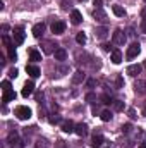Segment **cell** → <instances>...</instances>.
<instances>
[{"instance_id": "277c9868", "label": "cell", "mask_w": 146, "mask_h": 148, "mask_svg": "<svg viewBox=\"0 0 146 148\" xmlns=\"http://www.w3.org/2000/svg\"><path fill=\"white\" fill-rule=\"evenodd\" d=\"M112 40H113L115 45H124V43H126V35H124V31H122V29H115Z\"/></svg>"}, {"instance_id": "7bdbcfd3", "label": "cell", "mask_w": 146, "mask_h": 148, "mask_svg": "<svg viewBox=\"0 0 146 148\" xmlns=\"http://www.w3.org/2000/svg\"><path fill=\"white\" fill-rule=\"evenodd\" d=\"M141 16H143V19H146V7L143 9V12H141Z\"/></svg>"}, {"instance_id": "4dcf8cb0", "label": "cell", "mask_w": 146, "mask_h": 148, "mask_svg": "<svg viewBox=\"0 0 146 148\" xmlns=\"http://www.w3.org/2000/svg\"><path fill=\"white\" fill-rule=\"evenodd\" d=\"M95 100H96V95H95V93H88V95H86V102H89V103H93Z\"/></svg>"}, {"instance_id": "52a82bcc", "label": "cell", "mask_w": 146, "mask_h": 148, "mask_svg": "<svg viewBox=\"0 0 146 148\" xmlns=\"http://www.w3.org/2000/svg\"><path fill=\"white\" fill-rule=\"evenodd\" d=\"M9 147L10 148H23V143L16 136V133H10V136H9Z\"/></svg>"}, {"instance_id": "ee69618b", "label": "cell", "mask_w": 146, "mask_h": 148, "mask_svg": "<svg viewBox=\"0 0 146 148\" xmlns=\"http://www.w3.org/2000/svg\"><path fill=\"white\" fill-rule=\"evenodd\" d=\"M139 148H146V143H141V145H139Z\"/></svg>"}, {"instance_id": "4fadbf2b", "label": "cell", "mask_w": 146, "mask_h": 148, "mask_svg": "<svg viewBox=\"0 0 146 148\" xmlns=\"http://www.w3.org/2000/svg\"><path fill=\"white\" fill-rule=\"evenodd\" d=\"M112 62H113V64H120V62H122V52H120L119 48L112 50Z\"/></svg>"}, {"instance_id": "8992f818", "label": "cell", "mask_w": 146, "mask_h": 148, "mask_svg": "<svg viewBox=\"0 0 146 148\" xmlns=\"http://www.w3.org/2000/svg\"><path fill=\"white\" fill-rule=\"evenodd\" d=\"M33 91H35V84H33V81H26V83H24V86H23L21 95H23V97H29Z\"/></svg>"}, {"instance_id": "5bb4252c", "label": "cell", "mask_w": 146, "mask_h": 148, "mask_svg": "<svg viewBox=\"0 0 146 148\" xmlns=\"http://www.w3.org/2000/svg\"><path fill=\"white\" fill-rule=\"evenodd\" d=\"M16 97H17V95H16V91H12V90H10V91H5V93H3V97H2V102H3V103H9V102L16 100Z\"/></svg>"}, {"instance_id": "3957f363", "label": "cell", "mask_w": 146, "mask_h": 148, "mask_svg": "<svg viewBox=\"0 0 146 148\" xmlns=\"http://www.w3.org/2000/svg\"><path fill=\"white\" fill-rule=\"evenodd\" d=\"M24 29L23 28H14V43L16 45H21V43H24Z\"/></svg>"}, {"instance_id": "5b68a950", "label": "cell", "mask_w": 146, "mask_h": 148, "mask_svg": "<svg viewBox=\"0 0 146 148\" xmlns=\"http://www.w3.org/2000/svg\"><path fill=\"white\" fill-rule=\"evenodd\" d=\"M64 31H65V23H64V21H55V23L52 24V33L62 35Z\"/></svg>"}, {"instance_id": "7a4b0ae2", "label": "cell", "mask_w": 146, "mask_h": 148, "mask_svg": "<svg viewBox=\"0 0 146 148\" xmlns=\"http://www.w3.org/2000/svg\"><path fill=\"white\" fill-rule=\"evenodd\" d=\"M139 52H141V47H139V43H131L129 45V48H127V59H136L138 55H139Z\"/></svg>"}, {"instance_id": "8fae6325", "label": "cell", "mask_w": 146, "mask_h": 148, "mask_svg": "<svg viewBox=\"0 0 146 148\" xmlns=\"http://www.w3.org/2000/svg\"><path fill=\"white\" fill-rule=\"evenodd\" d=\"M62 131L64 133H74L76 131V126H74V122L72 121H65V122H62Z\"/></svg>"}, {"instance_id": "b9f144b4", "label": "cell", "mask_w": 146, "mask_h": 148, "mask_svg": "<svg viewBox=\"0 0 146 148\" xmlns=\"http://www.w3.org/2000/svg\"><path fill=\"white\" fill-rule=\"evenodd\" d=\"M88 86H89V88H91V86H95V81H93V79H89V81H88Z\"/></svg>"}, {"instance_id": "f35d334b", "label": "cell", "mask_w": 146, "mask_h": 148, "mask_svg": "<svg viewBox=\"0 0 146 148\" xmlns=\"http://www.w3.org/2000/svg\"><path fill=\"white\" fill-rule=\"evenodd\" d=\"M93 3L96 5V9H100V7H102V0H93Z\"/></svg>"}, {"instance_id": "ba28073f", "label": "cell", "mask_w": 146, "mask_h": 148, "mask_svg": "<svg viewBox=\"0 0 146 148\" xmlns=\"http://www.w3.org/2000/svg\"><path fill=\"white\" fill-rule=\"evenodd\" d=\"M134 90H136L138 95H146V81L138 79V81L134 83Z\"/></svg>"}, {"instance_id": "74e56055", "label": "cell", "mask_w": 146, "mask_h": 148, "mask_svg": "<svg viewBox=\"0 0 146 148\" xmlns=\"http://www.w3.org/2000/svg\"><path fill=\"white\" fill-rule=\"evenodd\" d=\"M141 31L146 33V19H143V23H141Z\"/></svg>"}, {"instance_id": "836d02e7", "label": "cell", "mask_w": 146, "mask_h": 148, "mask_svg": "<svg viewBox=\"0 0 146 148\" xmlns=\"http://www.w3.org/2000/svg\"><path fill=\"white\" fill-rule=\"evenodd\" d=\"M9 76L10 77H17V69H10L9 71Z\"/></svg>"}, {"instance_id": "83f0119b", "label": "cell", "mask_w": 146, "mask_h": 148, "mask_svg": "<svg viewBox=\"0 0 146 148\" xmlns=\"http://www.w3.org/2000/svg\"><path fill=\"white\" fill-rule=\"evenodd\" d=\"M95 17H100V21H103V19H105V12L100 10V9H96V10H95Z\"/></svg>"}, {"instance_id": "ffe728a7", "label": "cell", "mask_w": 146, "mask_h": 148, "mask_svg": "<svg viewBox=\"0 0 146 148\" xmlns=\"http://www.w3.org/2000/svg\"><path fill=\"white\" fill-rule=\"evenodd\" d=\"M84 77H86V76H84V73H83V71H77V73L74 74L72 81L76 83V84H79V83H83V81H84Z\"/></svg>"}, {"instance_id": "7c38bea8", "label": "cell", "mask_w": 146, "mask_h": 148, "mask_svg": "<svg viewBox=\"0 0 146 148\" xmlns=\"http://www.w3.org/2000/svg\"><path fill=\"white\" fill-rule=\"evenodd\" d=\"M26 73L29 74L31 77H38V76H40V67H38V66H33V64H29V66H26Z\"/></svg>"}, {"instance_id": "f546056e", "label": "cell", "mask_w": 146, "mask_h": 148, "mask_svg": "<svg viewBox=\"0 0 146 148\" xmlns=\"http://www.w3.org/2000/svg\"><path fill=\"white\" fill-rule=\"evenodd\" d=\"M113 109H115V110H122V109H124V102H120V100L113 102Z\"/></svg>"}, {"instance_id": "7402d4cb", "label": "cell", "mask_w": 146, "mask_h": 148, "mask_svg": "<svg viewBox=\"0 0 146 148\" xmlns=\"http://www.w3.org/2000/svg\"><path fill=\"white\" fill-rule=\"evenodd\" d=\"M100 117H102V121H103V122H108L113 115H112V112H110V110H103L102 114H100Z\"/></svg>"}, {"instance_id": "d4e9b609", "label": "cell", "mask_w": 146, "mask_h": 148, "mask_svg": "<svg viewBox=\"0 0 146 148\" xmlns=\"http://www.w3.org/2000/svg\"><path fill=\"white\" fill-rule=\"evenodd\" d=\"M100 100H102V103H105V105L113 103V102H112V97H110V95H107V93H105V95H102V97H100Z\"/></svg>"}, {"instance_id": "d6a6232c", "label": "cell", "mask_w": 146, "mask_h": 148, "mask_svg": "<svg viewBox=\"0 0 146 148\" xmlns=\"http://www.w3.org/2000/svg\"><path fill=\"white\" fill-rule=\"evenodd\" d=\"M115 83H117V88H122V86H124V79H122V76H117V81H115Z\"/></svg>"}, {"instance_id": "d590c367", "label": "cell", "mask_w": 146, "mask_h": 148, "mask_svg": "<svg viewBox=\"0 0 146 148\" xmlns=\"http://www.w3.org/2000/svg\"><path fill=\"white\" fill-rule=\"evenodd\" d=\"M122 131H124V133H129V131H131V124H126V126L122 127Z\"/></svg>"}, {"instance_id": "f6af8a7d", "label": "cell", "mask_w": 146, "mask_h": 148, "mask_svg": "<svg viewBox=\"0 0 146 148\" xmlns=\"http://www.w3.org/2000/svg\"><path fill=\"white\" fill-rule=\"evenodd\" d=\"M143 115H145V117H146V107H145V109H143Z\"/></svg>"}, {"instance_id": "60d3db41", "label": "cell", "mask_w": 146, "mask_h": 148, "mask_svg": "<svg viewBox=\"0 0 146 148\" xmlns=\"http://www.w3.org/2000/svg\"><path fill=\"white\" fill-rule=\"evenodd\" d=\"M129 115H131V117H136V112H134V109H131V110H129Z\"/></svg>"}, {"instance_id": "f1b7e54d", "label": "cell", "mask_w": 146, "mask_h": 148, "mask_svg": "<svg viewBox=\"0 0 146 148\" xmlns=\"http://www.w3.org/2000/svg\"><path fill=\"white\" fill-rule=\"evenodd\" d=\"M2 90H3V93L5 91H10L12 88H10V83L9 81H2Z\"/></svg>"}, {"instance_id": "e575fe53", "label": "cell", "mask_w": 146, "mask_h": 148, "mask_svg": "<svg viewBox=\"0 0 146 148\" xmlns=\"http://www.w3.org/2000/svg\"><path fill=\"white\" fill-rule=\"evenodd\" d=\"M59 121H60V117H59V115H55V117H50V122H52V124H55V122H59Z\"/></svg>"}, {"instance_id": "44dd1931", "label": "cell", "mask_w": 146, "mask_h": 148, "mask_svg": "<svg viewBox=\"0 0 146 148\" xmlns=\"http://www.w3.org/2000/svg\"><path fill=\"white\" fill-rule=\"evenodd\" d=\"M107 33H108V29H107L105 26H100V28H96V36L100 38V40H103V38L107 36Z\"/></svg>"}, {"instance_id": "9a60e30c", "label": "cell", "mask_w": 146, "mask_h": 148, "mask_svg": "<svg viewBox=\"0 0 146 148\" xmlns=\"http://www.w3.org/2000/svg\"><path fill=\"white\" fill-rule=\"evenodd\" d=\"M74 133H76L77 136H86V134H88V126L81 122V124L76 126V131H74Z\"/></svg>"}, {"instance_id": "ab89813d", "label": "cell", "mask_w": 146, "mask_h": 148, "mask_svg": "<svg viewBox=\"0 0 146 148\" xmlns=\"http://www.w3.org/2000/svg\"><path fill=\"white\" fill-rule=\"evenodd\" d=\"M102 47H103V50H105V52H110V45H108V43H103Z\"/></svg>"}, {"instance_id": "ac0fdd59", "label": "cell", "mask_w": 146, "mask_h": 148, "mask_svg": "<svg viewBox=\"0 0 146 148\" xmlns=\"http://www.w3.org/2000/svg\"><path fill=\"white\" fill-rule=\"evenodd\" d=\"M29 60H33V62L41 60V53L38 52L36 48H31V50H29Z\"/></svg>"}, {"instance_id": "8d00e7d4", "label": "cell", "mask_w": 146, "mask_h": 148, "mask_svg": "<svg viewBox=\"0 0 146 148\" xmlns=\"http://www.w3.org/2000/svg\"><path fill=\"white\" fill-rule=\"evenodd\" d=\"M62 9H69V0H62Z\"/></svg>"}, {"instance_id": "603a6c76", "label": "cell", "mask_w": 146, "mask_h": 148, "mask_svg": "<svg viewBox=\"0 0 146 148\" xmlns=\"http://www.w3.org/2000/svg\"><path fill=\"white\" fill-rule=\"evenodd\" d=\"M102 143H103V136H100V134L96 136V134H95V136H93V147L98 148L100 145H102Z\"/></svg>"}, {"instance_id": "4316f807", "label": "cell", "mask_w": 146, "mask_h": 148, "mask_svg": "<svg viewBox=\"0 0 146 148\" xmlns=\"http://www.w3.org/2000/svg\"><path fill=\"white\" fill-rule=\"evenodd\" d=\"M52 47H53V45H52L50 41H45V48H43L45 53H52V52H55V50H52Z\"/></svg>"}, {"instance_id": "d6986e66", "label": "cell", "mask_w": 146, "mask_h": 148, "mask_svg": "<svg viewBox=\"0 0 146 148\" xmlns=\"http://www.w3.org/2000/svg\"><path fill=\"white\" fill-rule=\"evenodd\" d=\"M112 10H113V14H115L117 17H124V16H126V9L120 7V5H113Z\"/></svg>"}, {"instance_id": "2e32d148", "label": "cell", "mask_w": 146, "mask_h": 148, "mask_svg": "<svg viewBox=\"0 0 146 148\" xmlns=\"http://www.w3.org/2000/svg\"><path fill=\"white\" fill-rule=\"evenodd\" d=\"M141 69H143V67H141L139 64H132V66L127 67V74H129V76H138V74L141 73Z\"/></svg>"}, {"instance_id": "cb8c5ba5", "label": "cell", "mask_w": 146, "mask_h": 148, "mask_svg": "<svg viewBox=\"0 0 146 148\" xmlns=\"http://www.w3.org/2000/svg\"><path fill=\"white\" fill-rule=\"evenodd\" d=\"M12 47H14V45L7 47V52H9V59H10V60H16V59H17V53H16V50H14Z\"/></svg>"}, {"instance_id": "bcb514c9", "label": "cell", "mask_w": 146, "mask_h": 148, "mask_svg": "<svg viewBox=\"0 0 146 148\" xmlns=\"http://www.w3.org/2000/svg\"><path fill=\"white\" fill-rule=\"evenodd\" d=\"M145 66H146V62H145Z\"/></svg>"}, {"instance_id": "484cf974", "label": "cell", "mask_w": 146, "mask_h": 148, "mask_svg": "<svg viewBox=\"0 0 146 148\" xmlns=\"http://www.w3.org/2000/svg\"><path fill=\"white\" fill-rule=\"evenodd\" d=\"M76 41H77L79 45H84V43H86V35H84V33H77V36H76Z\"/></svg>"}, {"instance_id": "e0dca14e", "label": "cell", "mask_w": 146, "mask_h": 148, "mask_svg": "<svg viewBox=\"0 0 146 148\" xmlns=\"http://www.w3.org/2000/svg\"><path fill=\"white\" fill-rule=\"evenodd\" d=\"M53 55H55V60H65L67 59V52L64 48H57L53 52Z\"/></svg>"}, {"instance_id": "30bf717a", "label": "cell", "mask_w": 146, "mask_h": 148, "mask_svg": "<svg viewBox=\"0 0 146 148\" xmlns=\"http://www.w3.org/2000/svg\"><path fill=\"white\" fill-rule=\"evenodd\" d=\"M43 33H45V24L43 23H38V24L33 26V36L35 38H40Z\"/></svg>"}, {"instance_id": "1f68e13d", "label": "cell", "mask_w": 146, "mask_h": 148, "mask_svg": "<svg viewBox=\"0 0 146 148\" xmlns=\"http://www.w3.org/2000/svg\"><path fill=\"white\" fill-rule=\"evenodd\" d=\"M35 148H46V141H45V140H38Z\"/></svg>"}, {"instance_id": "7dc6e473", "label": "cell", "mask_w": 146, "mask_h": 148, "mask_svg": "<svg viewBox=\"0 0 146 148\" xmlns=\"http://www.w3.org/2000/svg\"><path fill=\"white\" fill-rule=\"evenodd\" d=\"M145 2H146V0H145Z\"/></svg>"}, {"instance_id": "9c48e42d", "label": "cell", "mask_w": 146, "mask_h": 148, "mask_svg": "<svg viewBox=\"0 0 146 148\" xmlns=\"http://www.w3.org/2000/svg\"><path fill=\"white\" fill-rule=\"evenodd\" d=\"M71 23L76 24V26L83 23V14H81L79 10H72V12H71Z\"/></svg>"}, {"instance_id": "6da1fadb", "label": "cell", "mask_w": 146, "mask_h": 148, "mask_svg": "<svg viewBox=\"0 0 146 148\" xmlns=\"http://www.w3.org/2000/svg\"><path fill=\"white\" fill-rule=\"evenodd\" d=\"M14 115H16L17 119H21V121H28V119L31 117V109H29V107H24V105H19V107H16Z\"/></svg>"}]
</instances>
